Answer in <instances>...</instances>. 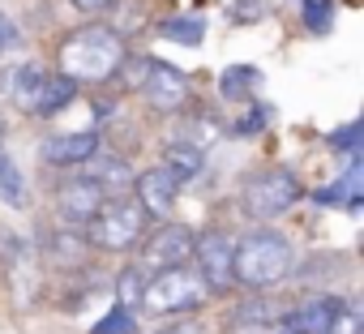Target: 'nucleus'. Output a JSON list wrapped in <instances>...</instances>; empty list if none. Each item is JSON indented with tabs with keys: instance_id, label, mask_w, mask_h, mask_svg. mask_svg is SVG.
<instances>
[{
	"instance_id": "nucleus-8",
	"label": "nucleus",
	"mask_w": 364,
	"mask_h": 334,
	"mask_svg": "<svg viewBox=\"0 0 364 334\" xmlns=\"http://www.w3.org/2000/svg\"><path fill=\"white\" fill-rule=\"evenodd\" d=\"M137 253H141V262L150 270L180 266V262H189V253H193V227L159 219V227H146V236L137 240Z\"/></svg>"
},
{
	"instance_id": "nucleus-10",
	"label": "nucleus",
	"mask_w": 364,
	"mask_h": 334,
	"mask_svg": "<svg viewBox=\"0 0 364 334\" xmlns=\"http://www.w3.org/2000/svg\"><path fill=\"white\" fill-rule=\"evenodd\" d=\"M5 266V283H9V296L18 300V304H31L35 296H39V287H43V279H39V257L31 253V244H18V240H9L5 244V257H0Z\"/></svg>"
},
{
	"instance_id": "nucleus-16",
	"label": "nucleus",
	"mask_w": 364,
	"mask_h": 334,
	"mask_svg": "<svg viewBox=\"0 0 364 334\" xmlns=\"http://www.w3.org/2000/svg\"><path fill=\"white\" fill-rule=\"evenodd\" d=\"M0 202H5L9 210H26L31 206L26 176H22V167L14 163V154L5 150V129H0Z\"/></svg>"
},
{
	"instance_id": "nucleus-24",
	"label": "nucleus",
	"mask_w": 364,
	"mask_h": 334,
	"mask_svg": "<svg viewBox=\"0 0 364 334\" xmlns=\"http://www.w3.org/2000/svg\"><path fill=\"white\" fill-rule=\"evenodd\" d=\"M137 296H141V270H137V266H129V270L116 279V304H120V308H133V304H137Z\"/></svg>"
},
{
	"instance_id": "nucleus-9",
	"label": "nucleus",
	"mask_w": 364,
	"mask_h": 334,
	"mask_svg": "<svg viewBox=\"0 0 364 334\" xmlns=\"http://www.w3.org/2000/svg\"><path fill=\"white\" fill-rule=\"evenodd\" d=\"M133 198L146 210V219H171L176 202H180V181L167 172V167H146V172L133 176Z\"/></svg>"
},
{
	"instance_id": "nucleus-31",
	"label": "nucleus",
	"mask_w": 364,
	"mask_h": 334,
	"mask_svg": "<svg viewBox=\"0 0 364 334\" xmlns=\"http://www.w3.org/2000/svg\"><path fill=\"white\" fill-rule=\"evenodd\" d=\"M5 48H9V43H5V39H0V56H5Z\"/></svg>"
},
{
	"instance_id": "nucleus-5",
	"label": "nucleus",
	"mask_w": 364,
	"mask_h": 334,
	"mask_svg": "<svg viewBox=\"0 0 364 334\" xmlns=\"http://www.w3.org/2000/svg\"><path fill=\"white\" fill-rule=\"evenodd\" d=\"M300 198H304V189L291 167H257L240 185V210L253 223H270V219L287 215Z\"/></svg>"
},
{
	"instance_id": "nucleus-30",
	"label": "nucleus",
	"mask_w": 364,
	"mask_h": 334,
	"mask_svg": "<svg viewBox=\"0 0 364 334\" xmlns=\"http://www.w3.org/2000/svg\"><path fill=\"white\" fill-rule=\"evenodd\" d=\"M154 334H202V325H198V321H176V325H163V330H154Z\"/></svg>"
},
{
	"instance_id": "nucleus-26",
	"label": "nucleus",
	"mask_w": 364,
	"mask_h": 334,
	"mask_svg": "<svg viewBox=\"0 0 364 334\" xmlns=\"http://www.w3.org/2000/svg\"><path fill=\"white\" fill-rule=\"evenodd\" d=\"M300 5H304L309 31H326V26H330V18H334V5H330V0H300Z\"/></svg>"
},
{
	"instance_id": "nucleus-14",
	"label": "nucleus",
	"mask_w": 364,
	"mask_h": 334,
	"mask_svg": "<svg viewBox=\"0 0 364 334\" xmlns=\"http://www.w3.org/2000/svg\"><path fill=\"white\" fill-rule=\"evenodd\" d=\"M82 167H86V176H90L103 193H124V189L133 185V167H129V158H120V154H90Z\"/></svg>"
},
{
	"instance_id": "nucleus-18",
	"label": "nucleus",
	"mask_w": 364,
	"mask_h": 334,
	"mask_svg": "<svg viewBox=\"0 0 364 334\" xmlns=\"http://www.w3.org/2000/svg\"><path fill=\"white\" fill-rule=\"evenodd\" d=\"M338 296H313L304 300L291 317H287V330H304V334H326V321H330V308H334Z\"/></svg>"
},
{
	"instance_id": "nucleus-19",
	"label": "nucleus",
	"mask_w": 364,
	"mask_h": 334,
	"mask_svg": "<svg viewBox=\"0 0 364 334\" xmlns=\"http://www.w3.org/2000/svg\"><path fill=\"white\" fill-rule=\"evenodd\" d=\"M326 334H364V304L355 296H338L330 308Z\"/></svg>"
},
{
	"instance_id": "nucleus-4",
	"label": "nucleus",
	"mask_w": 364,
	"mask_h": 334,
	"mask_svg": "<svg viewBox=\"0 0 364 334\" xmlns=\"http://www.w3.org/2000/svg\"><path fill=\"white\" fill-rule=\"evenodd\" d=\"M146 227H150V219H146V210L137 206L133 193H107L103 206L86 219L82 232L103 253H129V249H137V240L146 236Z\"/></svg>"
},
{
	"instance_id": "nucleus-21",
	"label": "nucleus",
	"mask_w": 364,
	"mask_h": 334,
	"mask_svg": "<svg viewBox=\"0 0 364 334\" xmlns=\"http://www.w3.org/2000/svg\"><path fill=\"white\" fill-rule=\"evenodd\" d=\"M219 86H223V99H249L262 86V73L249 69V65H232V69H223Z\"/></svg>"
},
{
	"instance_id": "nucleus-13",
	"label": "nucleus",
	"mask_w": 364,
	"mask_h": 334,
	"mask_svg": "<svg viewBox=\"0 0 364 334\" xmlns=\"http://www.w3.org/2000/svg\"><path fill=\"white\" fill-rule=\"evenodd\" d=\"M90 257V240L82 227H56L43 236V262L60 266V270H82Z\"/></svg>"
},
{
	"instance_id": "nucleus-25",
	"label": "nucleus",
	"mask_w": 364,
	"mask_h": 334,
	"mask_svg": "<svg viewBox=\"0 0 364 334\" xmlns=\"http://www.w3.org/2000/svg\"><path fill=\"white\" fill-rule=\"evenodd\" d=\"M270 317H274V304H270V300H262V296H257V300H249L245 308H236V325H257V330H262Z\"/></svg>"
},
{
	"instance_id": "nucleus-22",
	"label": "nucleus",
	"mask_w": 364,
	"mask_h": 334,
	"mask_svg": "<svg viewBox=\"0 0 364 334\" xmlns=\"http://www.w3.org/2000/svg\"><path fill=\"white\" fill-rule=\"evenodd\" d=\"M146 73H150V56H133V52H124V60H120V69H116V77L124 82V90H141V82H146Z\"/></svg>"
},
{
	"instance_id": "nucleus-20",
	"label": "nucleus",
	"mask_w": 364,
	"mask_h": 334,
	"mask_svg": "<svg viewBox=\"0 0 364 334\" xmlns=\"http://www.w3.org/2000/svg\"><path fill=\"white\" fill-rule=\"evenodd\" d=\"M159 35L171 39V43L198 48V43L206 39V22H202V18H167V22H159Z\"/></svg>"
},
{
	"instance_id": "nucleus-29",
	"label": "nucleus",
	"mask_w": 364,
	"mask_h": 334,
	"mask_svg": "<svg viewBox=\"0 0 364 334\" xmlns=\"http://www.w3.org/2000/svg\"><path fill=\"white\" fill-rule=\"evenodd\" d=\"M257 129H266V112H257V107H253V112L236 124V133H257Z\"/></svg>"
},
{
	"instance_id": "nucleus-17",
	"label": "nucleus",
	"mask_w": 364,
	"mask_h": 334,
	"mask_svg": "<svg viewBox=\"0 0 364 334\" xmlns=\"http://www.w3.org/2000/svg\"><path fill=\"white\" fill-rule=\"evenodd\" d=\"M73 95H77V82L73 77H65V73H48L43 77V86H39V99H35V116H56V112H65L69 103H73Z\"/></svg>"
},
{
	"instance_id": "nucleus-6",
	"label": "nucleus",
	"mask_w": 364,
	"mask_h": 334,
	"mask_svg": "<svg viewBox=\"0 0 364 334\" xmlns=\"http://www.w3.org/2000/svg\"><path fill=\"white\" fill-rule=\"evenodd\" d=\"M232 249H236V240H232L223 227H202V232H193V253H189V262H193L198 274L206 279L210 296H223V291L236 287V279H232Z\"/></svg>"
},
{
	"instance_id": "nucleus-2",
	"label": "nucleus",
	"mask_w": 364,
	"mask_h": 334,
	"mask_svg": "<svg viewBox=\"0 0 364 334\" xmlns=\"http://www.w3.org/2000/svg\"><path fill=\"white\" fill-rule=\"evenodd\" d=\"M291 244L279 236V232H249L236 240L232 249V279L249 291H266V287H279L287 274H291Z\"/></svg>"
},
{
	"instance_id": "nucleus-1",
	"label": "nucleus",
	"mask_w": 364,
	"mask_h": 334,
	"mask_svg": "<svg viewBox=\"0 0 364 334\" xmlns=\"http://www.w3.org/2000/svg\"><path fill=\"white\" fill-rule=\"evenodd\" d=\"M124 35L112 31V26H77L69 35H60L56 43V73L73 77L77 86H103L116 77L120 60H124Z\"/></svg>"
},
{
	"instance_id": "nucleus-23",
	"label": "nucleus",
	"mask_w": 364,
	"mask_h": 334,
	"mask_svg": "<svg viewBox=\"0 0 364 334\" xmlns=\"http://www.w3.org/2000/svg\"><path fill=\"white\" fill-rule=\"evenodd\" d=\"M133 330H137L133 308H120V304H116L107 317H99V321H95V330H90V334H133Z\"/></svg>"
},
{
	"instance_id": "nucleus-7",
	"label": "nucleus",
	"mask_w": 364,
	"mask_h": 334,
	"mask_svg": "<svg viewBox=\"0 0 364 334\" xmlns=\"http://www.w3.org/2000/svg\"><path fill=\"white\" fill-rule=\"evenodd\" d=\"M137 95L150 103V112H159V116H176V112H185V107H189L193 86H189V77L180 73L176 65L150 60V73H146V82H141Z\"/></svg>"
},
{
	"instance_id": "nucleus-32",
	"label": "nucleus",
	"mask_w": 364,
	"mask_h": 334,
	"mask_svg": "<svg viewBox=\"0 0 364 334\" xmlns=\"http://www.w3.org/2000/svg\"><path fill=\"white\" fill-rule=\"evenodd\" d=\"M283 334H304V330H283Z\"/></svg>"
},
{
	"instance_id": "nucleus-11",
	"label": "nucleus",
	"mask_w": 364,
	"mask_h": 334,
	"mask_svg": "<svg viewBox=\"0 0 364 334\" xmlns=\"http://www.w3.org/2000/svg\"><path fill=\"white\" fill-rule=\"evenodd\" d=\"M103 189L82 172V176H69L65 185H56V215L65 219V223H73V227H86V219L103 206Z\"/></svg>"
},
{
	"instance_id": "nucleus-27",
	"label": "nucleus",
	"mask_w": 364,
	"mask_h": 334,
	"mask_svg": "<svg viewBox=\"0 0 364 334\" xmlns=\"http://www.w3.org/2000/svg\"><path fill=\"white\" fill-rule=\"evenodd\" d=\"M69 5H73L82 18H107V14L120 5V0H69Z\"/></svg>"
},
{
	"instance_id": "nucleus-15",
	"label": "nucleus",
	"mask_w": 364,
	"mask_h": 334,
	"mask_svg": "<svg viewBox=\"0 0 364 334\" xmlns=\"http://www.w3.org/2000/svg\"><path fill=\"white\" fill-rule=\"evenodd\" d=\"M163 167H167L180 185H185V181H193V176L206 172V150L193 146V141H167L163 146Z\"/></svg>"
},
{
	"instance_id": "nucleus-3",
	"label": "nucleus",
	"mask_w": 364,
	"mask_h": 334,
	"mask_svg": "<svg viewBox=\"0 0 364 334\" xmlns=\"http://www.w3.org/2000/svg\"><path fill=\"white\" fill-rule=\"evenodd\" d=\"M210 300L206 279L198 274L193 262H180V266H159L150 279H141V296L137 308L150 317H176V313H193Z\"/></svg>"
},
{
	"instance_id": "nucleus-12",
	"label": "nucleus",
	"mask_w": 364,
	"mask_h": 334,
	"mask_svg": "<svg viewBox=\"0 0 364 334\" xmlns=\"http://www.w3.org/2000/svg\"><path fill=\"white\" fill-rule=\"evenodd\" d=\"M90 154H99V133L77 129V133H52L39 141V158L48 167H82Z\"/></svg>"
},
{
	"instance_id": "nucleus-28",
	"label": "nucleus",
	"mask_w": 364,
	"mask_h": 334,
	"mask_svg": "<svg viewBox=\"0 0 364 334\" xmlns=\"http://www.w3.org/2000/svg\"><path fill=\"white\" fill-rule=\"evenodd\" d=\"M330 146H334V150H347V154H355V146H360V124H347V129H338V133L330 137Z\"/></svg>"
}]
</instances>
